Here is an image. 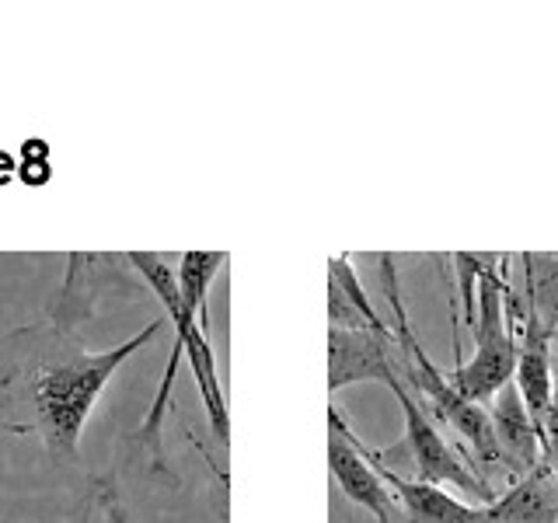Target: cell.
<instances>
[{
  "label": "cell",
  "instance_id": "6da1fadb",
  "mask_svg": "<svg viewBox=\"0 0 558 523\" xmlns=\"http://www.w3.org/2000/svg\"><path fill=\"white\" fill-rule=\"evenodd\" d=\"M165 318L112 349H87L57 314L0 336V433L35 440L57 467H81V433L116 370L157 339Z\"/></svg>",
  "mask_w": 558,
  "mask_h": 523
},
{
  "label": "cell",
  "instance_id": "7a4b0ae2",
  "mask_svg": "<svg viewBox=\"0 0 558 523\" xmlns=\"http://www.w3.org/2000/svg\"><path fill=\"white\" fill-rule=\"evenodd\" d=\"M471 331H475V356L458 363L447 377L461 398L485 405L517 374V336L510 328V314H506V279L496 266L482 269Z\"/></svg>",
  "mask_w": 558,
  "mask_h": 523
},
{
  "label": "cell",
  "instance_id": "3957f363",
  "mask_svg": "<svg viewBox=\"0 0 558 523\" xmlns=\"http://www.w3.org/2000/svg\"><path fill=\"white\" fill-rule=\"evenodd\" d=\"M126 262L140 272L147 293L165 307L168 318H174L185 328V356L192 363V377H196V388L203 394L206 418H209V426H214L217 443L227 447L231 443V423H227V405H223V391H220V377H217V356H214V342H209V314L182 301L174 266H168L165 255L126 252Z\"/></svg>",
  "mask_w": 558,
  "mask_h": 523
},
{
  "label": "cell",
  "instance_id": "277c9868",
  "mask_svg": "<svg viewBox=\"0 0 558 523\" xmlns=\"http://www.w3.org/2000/svg\"><path fill=\"white\" fill-rule=\"evenodd\" d=\"M388 391L398 398V409L405 415V447H409V458H412L418 482L436 485V488L453 485V488H464V492L485 499V506L493 502L496 496H493V488H488V482L478 478L475 467L464 464L461 453L447 443V436L429 418L423 401H418L401 380H395Z\"/></svg>",
  "mask_w": 558,
  "mask_h": 523
},
{
  "label": "cell",
  "instance_id": "5b68a950",
  "mask_svg": "<svg viewBox=\"0 0 558 523\" xmlns=\"http://www.w3.org/2000/svg\"><path fill=\"white\" fill-rule=\"evenodd\" d=\"M328 467L336 485L342 488V496L371 513L377 523H405L398 499L377 475V467L366 461L360 436L342 423L336 405L328 409Z\"/></svg>",
  "mask_w": 558,
  "mask_h": 523
},
{
  "label": "cell",
  "instance_id": "8992f818",
  "mask_svg": "<svg viewBox=\"0 0 558 523\" xmlns=\"http://www.w3.org/2000/svg\"><path fill=\"white\" fill-rule=\"evenodd\" d=\"M119 287L147 290L144 283H130V262L126 255H98V252H74L66 255V276L60 296L52 301L49 314L84 328L95 318L105 296H112Z\"/></svg>",
  "mask_w": 558,
  "mask_h": 523
},
{
  "label": "cell",
  "instance_id": "52a82bcc",
  "mask_svg": "<svg viewBox=\"0 0 558 523\" xmlns=\"http://www.w3.org/2000/svg\"><path fill=\"white\" fill-rule=\"evenodd\" d=\"M377 380L391 388L401 380V345L395 336L377 331L328 328V391L336 394L349 384Z\"/></svg>",
  "mask_w": 558,
  "mask_h": 523
},
{
  "label": "cell",
  "instance_id": "ba28073f",
  "mask_svg": "<svg viewBox=\"0 0 558 523\" xmlns=\"http://www.w3.org/2000/svg\"><path fill=\"white\" fill-rule=\"evenodd\" d=\"M366 461L377 467V475L384 478V485L391 488V496L398 499L401 513H405V523H475L478 520V506H468L464 499L450 496L447 488L426 485L418 478H405L380 458L374 447H366L360 440Z\"/></svg>",
  "mask_w": 558,
  "mask_h": 523
},
{
  "label": "cell",
  "instance_id": "9c48e42d",
  "mask_svg": "<svg viewBox=\"0 0 558 523\" xmlns=\"http://www.w3.org/2000/svg\"><path fill=\"white\" fill-rule=\"evenodd\" d=\"M475 523H558V475L541 461L520 475L502 496L478 506Z\"/></svg>",
  "mask_w": 558,
  "mask_h": 523
},
{
  "label": "cell",
  "instance_id": "30bf717a",
  "mask_svg": "<svg viewBox=\"0 0 558 523\" xmlns=\"http://www.w3.org/2000/svg\"><path fill=\"white\" fill-rule=\"evenodd\" d=\"M488 423H493V436H496L502 467L527 475L531 467L541 464V436L534 429V418H531L527 405H523V398H520L513 380L493 398Z\"/></svg>",
  "mask_w": 558,
  "mask_h": 523
},
{
  "label": "cell",
  "instance_id": "8fae6325",
  "mask_svg": "<svg viewBox=\"0 0 558 523\" xmlns=\"http://www.w3.org/2000/svg\"><path fill=\"white\" fill-rule=\"evenodd\" d=\"M523 290L545 331H558V255H523Z\"/></svg>",
  "mask_w": 558,
  "mask_h": 523
},
{
  "label": "cell",
  "instance_id": "7c38bea8",
  "mask_svg": "<svg viewBox=\"0 0 558 523\" xmlns=\"http://www.w3.org/2000/svg\"><path fill=\"white\" fill-rule=\"evenodd\" d=\"M328 283L336 287L345 296V301L363 314V321L371 325L374 331H380V336H395V328L377 314L371 293L363 290V283H360V276L353 269V262H349V255H336V258L328 262Z\"/></svg>",
  "mask_w": 558,
  "mask_h": 523
},
{
  "label": "cell",
  "instance_id": "4fadbf2b",
  "mask_svg": "<svg viewBox=\"0 0 558 523\" xmlns=\"http://www.w3.org/2000/svg\"><path fill=\"white\" fill-rule=\"evenodd\" d=\"M92 485H95V499H98V510L105 513L109 523H130V510L126 502L119 496V485L112 475H92Z\"/></svg>",
  "mask_w": 558,
  "mask_h": 523
},
{
  "label": "cell",
  "instance_id": "5bb4252c",
  "mask_svg": "<svg viewBox=\"0 0 558 523\" xmlns=\"http://www.w3.org/2000/svg\"><path fill=\"white\" fill-rule=\"evenodd\" d=\"M95 506H98V499H95V485H92V478H87V488H84V492H77L74 502L63 506V510L46 513L39 523H92Z\"/></svg>",
  "mask_w": 558,
  "mask_h": 523
},
{
  "label": "cell",
  "instance_id": "9a60e30c",
  "mask_svg": "<svg viewBox=\"0 0 558 523\" xmlns=\"http://www.w3.org/2000/svg\"><path fill=\"white\" fill-rule=\"evenodd\" d=\"M541 461H558V363L551 366V405L545 418V433H541Z\"/></svg>",
  "mask_w": 558,
  "mask_h": 523
},
{
  "label": "cell",
  "instance_id": "2e32d148",
  "mask_svg": "<svg viewBox=\"0 0 558 523\" xmlns=\"http://www.w3.org/2000/svg\"><path fill=\"white\" fill-rule=\"evenodd\" d=\"M555 475H558V467H555Z\"/></svg>",
  "mask_w": 558,
  "mask_h": 523
}]
</instances>
